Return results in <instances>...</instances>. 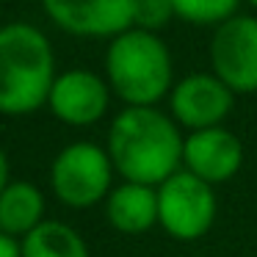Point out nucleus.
Returning <instances> with one entry per match:
<instances>
[{
	"mask_svg": "<svg viewBox=\"0 0 257 257\" xmlns=\"http://www.w3.org/2000/svg\"><path fill=\"white\" fill-rule=\"evenodd\" d=\"M180 124L158 108H124L108 130V155L124 183L158 188L183 169Z\"/></svg>",
	"mask_w": 257,
	"mask_h": 257,
	"instance_id": "obj_1",
	"label": "nucleus"
},
{
	"mask_svg": "<svg viewBox=\"0 0 257 257\" xmlns=\"http://www.w3.org/2000/svg\"><path fill=\"white\" fill-rule=\"evenodd\" d=\"M56 83L50 42L34 25L0 28V113H31L45 105Z\"/></svg>",
	"mask_w": 257,
	"mask_h": 257,
	"instance_id": "obj_2",
	"label": "nucleus"
},
{
	"mask_svg": "<svg viewBox=\"0 0 257 257\" xmlns=\"http://www.w3.org/2000/svg\"><path fill=\"white\" fill-rule=\"evenodd\" d=\"M111 89L130 108H155L174 89L172 53L158 34L130 28L113 36L105 53Z\"/></svg>",
	"mask_w": 257,
	"mask_h": 257,
	"instance_id": "obj_3",
	"label": "nucleus"
},
{
	"mask_svg": "<svg viewBox=\"0 0 257 257\" xmlns=\"http://www.w3.org/2000/svg\"><path fill=\"white\" fill-rule=\"evenodd\" d=\"M216 221V191L196 174L174 172L158 185V224L177 240H196Z\"/></svg>",
	"mask_w": 257,
	"mask_h": 257,
	"instance_id": "obj_4",
	"label": "nucleus"
},
{
	"mask_svg": "<svg viewBox=\"0 0 257 257\" xmlns=\"http://www.w3.org/2000/svg\"><path fill=\"white\" fill-rule=\"evenodd\" d=\"M111 155L89 141H78L61 150L50 172L56 196L64 205L78 207V210L97 205L105 194H111Z\"/></svg>",
	"mask_w": 257,
	"mask_h": 257,
	"instance_id": "obj_5",
	"label": "nucleus"
},
{
	"mask_svg": "<svg viewBox=\"0 0 257 257\" xmlns=\"http://www.w3.org/2000/svg\"><path fill=\"white\" fill-rule=\"evenodd\" d=\"M213 75L232 94L257 91V17L235 14L216 28L210 39Z\"/></svg>",
	"mask_w": 257,
	"mask_h": 257,
	"instance_id": "obj_6",
	"label": "nucleus"
},
{
	"mask_svg": "<svg viewBox=\"0 0 257 257\" xmlns=\"http://www.w3.org/2000/svg\"><path fill=\"white\" fill-rule=\"evenodd\" d=\"M235 94L213 72H194L177 80L172 89V119L191 133L221 127L232 111Z\"/></svg>",
	"mask_w": 257,
	"mask_h": 257,
	"instance_id": "obj_7",
	"label": "nucleus"
},
{
	"mask_svg": "<svg viewBox=\"0 0 257 257\" xmlns=\"http://www.w3.org/2000/svg\"><path fill=\"white\" fill-rule=\"evenodd\" d=\"M139 0H42L58 28L75 36H119L133 28Z\"/></svg>",
	"mask_w": 257,
	"mask_h": 257,
	"instance_id": "obj_8",
	"label": "nucleus"
},
{
	"mask_svg": "<svg viewBox=\"0 0 257 257\" xmlns=\"http://www.w3.org/2000/svg\"><path fill=\"white\" fill-rule=\"evenodd\" d=\"M243 163V144L227 127H207L185 136L183 166L207 185L227 183Z\"/></svg>",
	"mask_w": 257,
	"mask_h": 257,
	"instance_id": "obj_9",
	"label": "nucleus"
},
{
	"mask_svg": "<svg viewBox=\"0 0 257 257\" xmlns=\"http://www.w3.org/2000/svg\"><path fill=\"white\" fill-rule=\"evenodd\" d=\"M47 102L61 122L86 127L100 122L108 111V86L100 75L89 69H69L56 78Z\"/></svg>",
	"mask_w": 257,
	"mask_h": 257,
	"instance_id": "obj_10",
	"label": "nucleus"
},
{
	"mask_svg": "<svg viewBox=\"0 0 257 257\" xmlns=\"http://www.w3.org/2000/svg\"><path fill=\"white\" fill-rule=\"evenodd\" d=\"M105 213L111 227L124 235L150 232L158 224V188L139 183H122L108 194Z\"/></svg>",
	"mask_w": 257,
	"mask_h": 257,
	"instance_id": "obj_11",
	"label": "nucleus"
},
{
	"mask_svg": "<svg viewBox=\"0 0 257 257\" xmlns=\"http://www.w3.org/2000/svg\"><path fill=\"white\" fill-rule=\"evenodd\" d=\"M45 199L39 188L31 183H9L0 194V232L6 235H28L42 224Z\"/></svg>",
	"mask_w": 257,
	"mask_h": 257,
	"instance_id": "obj_12",
	"label": "nucleus"
},
{
	"mask_svg": "<svg viewBox=\"0 0 257 257\" xmlns=\"http://www.w3.org/2000/svg\"><path fill=\"white\" fill-rule=\"evenodd\" d=\"M20 246L23 257H89L83 238L61 221H42Z\"/></svg>",
	"mask_w": 257,
	"mask_h": 257,
	"instance_id": "obj_13",
	"label": "nucleus"
},
{
	"mask_svg": "<svg viewBox=\"0 0 257 257\" xmlns=\"http://www.w3.org/2000/svg\"><path fill=\"white\" fill-rule=\"evenodd\" d=\"M240 0H172L174 17L191 25H221L238 14Z\"/></svg>",
	"mask_w": 257,
	"mask_h": 257,
	"instance_id": "obj_14",
	"label": "nucleus"
},
{
	"mask_svg": "<svg viewBox=\"0 0 257 257\" xmlns=\"http://www.w3.org/2000/svg\"><path fill=\"white\" fill-rule=\"evenodd\" d=\"M172 20H174L172 0H139V3H136V23H133V28H141V31L155 34V31L166 28Z\"/></svg>",
	"mask_w": 257,
	"mask_h": 257,
	"instance_id": "obj_15",
	"label": "nucleus"
},
{
	"mask_svg": "<svg viewBox=\"0 0 257 257\" xmlns=\"http://www.w3.org/2000/svg\"><path fill=\"white\" fill-rule=\"evenodd\" d=\"M0 257H23V246L6 232H0Z\"/></svg>",
	"mask_w": 257,
	"mask_h": 257,
	"instance_id": "obj_16",
	"label": "nucleus"
},
{
	"mask_svg": "<svg viewBox=\"0 0 257 257\" xmlns=\"http://www.w3.org/2000/svg\"><path fill=\"white\" fill-rule=\"evenodd\" d=\"M9 185V163H6V155H3V150H0V194H3V188Z\"/></svg>",
	"mask_w": 257,
	"mask_h": 257,
	"instance_id": "obj_17",
	"label": "nucleus"
},
{
	"mask_svg": "<svg viewBox=\"0 0 257 257\" xmlns=\"http://www.w3.org/2000/svg\"><path fill=\"white\" fill-rule=\"evenodd\" d=\"M246 3H249V6H254V9H257V0H246Z\"/></svg>",
	"mask_w": 257,
	"mask_h": 257,
	"instance_id": "obj_18",
	"label": "nucleus"
},
{
	"mask_svg": "<svg viewBox=\"0 0 257 257\" xmlns=\"http://www.w3.org/2000/svg\"><path fill=\"white\" fill-rule=\"evenodd\" d=\"M196 257H199V254H196Z\"/></svg>",
	"mask_w": 257,
	"mask_h": 257,
	"instance_id": "obj_19",
	"label": "nucleus"
}]
</instances>
